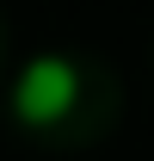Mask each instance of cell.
<instances>
[{
  "mask_svg": "<svg viewBox=\"0 0 154 161\" xmlns=\"http://www.w3.org/2000/svg\"><path fill=\"white\" fill-rule=\"evenodd\" d=\"M74 93H80V68L68 56H37L25 62L19 87H13V112L25 124H56L74 112Z\"/></svg>",
  "mask_w": 154,
  "mask_h": 161,
  "instance_id": "cell-1",
  "label": "cell"
}]
</instances>
